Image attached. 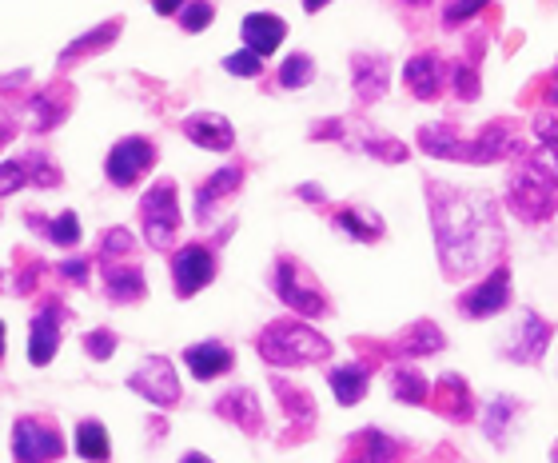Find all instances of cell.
<instances>
[{
  "instance_id": "obj_13",
  "label": "cell",
  "mask_w": 558,
  "mask_h": 463,
  "mask_svg": "<svg viewBox=\"0 0 558 463\" xmlns=\"http://www.w3.org/2000/svg\"><path fill=\"white\" fill-rule=\"evenodd\" d=\"M551 336H555V328L543 320V316H535V312H523V320L515 324V332L507 336V360L511 364H539L543 356H547V348H551Z\"/></svg>"
},
{
  "instance_id": "obj_12",
  "label": "cell",
  "mask_w": 558,
  "mask_h": 463,
  "mask_svg": "<svg viewBox=\"0 0 558 463\" xmlns=\"http://www.w3.org/2000/svg\"><path fill=\"white\" fill-rule=\"evenodd\" d=\"M64 320H68V312H64L60 300H48V304L32 316V324H28V364H32V368H48V364L56 360Z\"/></svg>"
},
{
  "instance_id": "obj_49",
  "label": "cell",
  "mask_w": 558,
  "mask_h": 463,
  "mask_svg": "<svg viewBox=\"0 0 558 463\" xmlns=\"http://www.w3.org/2000/svg\"><path fill=\"white\" fill-rule=\"evenodd\" d=\"M543 96H547V104H551V108H558V72H555V76H551V80H547V88H543Z\"/></svg>"
},
{
  "instance_id": "obj_42",
  "label": "cell",
  "mask_w": 558,
  "mask_h": 463,
  "mask_svg": "<svg viewBox=\"0 0 558 463\" xmlns=\"http://www.w3.org/2000/svg\"><path fill=\"white\" fill-rule=\"evenodd\" d=\"M28 184V164L24 156L20 160H0V196H12Z\"/></svg>"
},
{
  "instance_id": "obj_32",
  "label": "cell",
  "mask_w": 558,
  "mask_h": 463,
  "mask_svg": "<svg viewBox=\"0 0 558 463\" xmlns=\"http://www.w3.org/2000/svg\"><path fill=\"white\" fill-rule=\"evenodd\" d=\"M391 396L403 400V404L423 408V404H431V384H427L415 368H395V372H391Z\"/></svg>"
},
{
  "instance_id": "obj_25",
  "label": "cell",
  "mask_w": 558,
  "mask_h": 463,
  "mask_svg": "<svg viewBox=\"0 0 558 463\" xmlns=\"http://www.w3.org/2000/svg\"><path fill=\"white\" fill-rule=\"evenodd\" d=\"M447 348V336L431 324V320H415L395 344H391V356H399V360H419V356H435V352H443Z\"/></svg>"
},
{
  "instance_id": "obj_36",
  "label": "cell",
  "mask_w": 558,
  "mask_h": 463,
  "mask_svg": "<svg viewBox=\"0 0 558 463\" xmlns=\"http://www.w3.org/2000/svg\"><path fill=\"white\" fill-rule=\"evenodd\" d=\"M24 164H28V184H36V188H60V168L52 164V156L28 152Z\"/></svg>"
},
{
  "instance_id": "obj_33",
  "label": "cell",
  "mask_w": 558,
  "mask_h": 463,
  "mask_svg": "<svg viewBox=\"0 0 558 463\" xmlns=\"http://www.w3.org/2000/svg\"><path fill=\"white\" fill-rule=\"evenodd\" d=\"M515 412H519V400H515V396H495V400L487 404V420H483L487 440L503 444V440H507V428L515 424Z\"/></svg>"
},
{
  "instance_id": "obj_34",
  "label": "cell",
  "mask_w": 558,
  "mask_h": 463,
  "mask_svg": "<svg viewBox=\"0 0 558 463\" xmlns=\"http://www.w3.org/2000/svg\"><path fill=\"white\" fill-rule=\"evenodd\" d=\"M315 80V60L307 52H291L283 64H279V84L283 88H307Z\"/></svg>"
},
{
  "instance_id": "obj_21",
  "label": "cell",
  "mask_w": 558,
  "mask_h": 463,
  "mask_svg": "<svg viewBox=\"0 0 558 463\" xmlns=\"http://www.w3.org/2000/svg\"><path fill=\"white\" fill-rule=\"evenodd\" d=\"M216 416H224L228 424H236L248 436H260L264 432V408H260V400H256L252 388H232L228 396H220L216 400Z\"/></svg>"
},
{
  "instance_id": "obj_15",
  "label": "cell",
  "mask_w": 558,
  "mask_h": 463,
  "mask_svg": "<svg viewBox=\"0 0 558 463\" xmlns=\"http://www.w3.org/2000/svg\"><path fill=\"white\" fill-rule=\"evenodd\" d=\"M447 80H451V68H447L443 56H435V52H419V56H411V60L403 64V84H407L419 100H439V92H443Z\"/></svg>"
},
{
  "instance_id": "obj_14",
  "label": "cell",
  "mask_w": 558,
  "mask_h": 463,
  "mask_svg": "<svg viewBox=\"0 0 558 463\" xmlns=\"http://www.w3.org/2000/svg\"><path fill=\"white\" fill-rule=\"evenodd\" d=\"M351 88L359 104H379L391 88V60L383 52H355L351 56Z\"/></svg>"
},
{
  "instance_id": "obj_53",
  "label": "cell",
  "mask_w": 558,
  "mask_h": 463,
  "mask_svg": "<svg viewBox=\"0 0 558 463\" xmlns=\"http://www.w3.org/2000/svg\"><path fill=\"white\" fill-rule=\"evenodd\" d=\"M551 460H555V463H558V444H555V452H551Z\"/></svg>"
},
{
  "instance_id": "obj_16",
  "label": "cell",
  "mask_w": 558,
  "mask_h": 463,
  "mask_svg": "<svg viewBox=\"0 0 558 463\" xmlns=\"http://www.w3.org/2000/svg\"><path fill=\"white\" fill-rule=\"evenodd\" d=\"M68 112H72V88L68 84H48L44 92H36L28 100V124H32V132L60 128L68 120Z\"/></svg>"
},
{
  "instance_id": "obj_5",
  "label": "cell",
  "mask_w": 558,
  "mask_h": 463,
  "mask_svg": "<svg viewBox=\"0 0 558 463\" xmlns=\"http://www.w3.org/2000/svg\"><path fill=\"white\" fill-rule=\"evenodd\" d=\"M140 228L148 248L168 252L176 244L180 232V200H176V180H156L144 196H140Z\"/></svg>"
},
{
  "instance_id": "obj_1",
  "label": "cell",
  "mask_w": 558,
  "mask_h": 463,
  "mask_svg": "<svg viewBox=\"0 0 558 463\" xmlns=\"http://www.w3.org/2000/svg\"><path fill=\"white\" fill-rule=\"evenodd\" d=\"M427 212H431L439 264L447 280H467L491 268L507 244L499 224V204L487 192H467L443 180H427Z\"/></svg>"
},
{
  "instance_id": "obj_9",
  "label": "cell",
  "mask_w": 558,
  "mask_h": 463,
  "mask_svg": "<svg viewBox=\"0 0 558 463\" xmlns=\"http://www.w3.org/2000/svg\"><path fill=\"white\" fill-rule=\"evenodd\" d=\"M64 456V436L36 420V416H20L12 424V460L16 463H56Z\"/></svg>"
},
{
  "instance_id": "obj_22",
  "label": "cell",
  "mask_w": 558,
  "mask_h": 463,
  "mask_svg": "<svg viewBox=\"0 0 558 463\" xmlns=\"http://www.w3.org/2000/svg\"><path fill=\"white\" fill-rule=\"evenodd\" d=\"M419 148L431 160H455V164H471V140H463L451 124H423L419 128Z\"/></svg>"
},
{
  "instance_id": "obj_41",
  "label": "cell",
  "mask_w": 558,
  "mask_h": 463,
  "mask_svg": "<svg viewBox=\"0 0 558 463\" xmlns=\"http://www.w3.org/2000/svg\"><path fill=\"white\" fill-rule=\"evenodd\" d=\"M80 344H84V352H88L92 360H108V356L116 352V344H120V340H116V332H112V328H92V332H84V340H80Z\"/></svg>"
},
{
  "instance_id": "obj_39",
  "label": "cell",
  "mask_w": 558,
  "mask_h": 463,
  "mask_svg": "<svg viewBox=\"0 0 558 463\" xmlns=\"http://www.w3.org/2000/svg\"><path fill=\"white\" fill-rule=\"evenodd\" d=\"M224 72L256 80V76H264V56H260V52H252V48H244V52H232V56H224Z\"/></svg>"
},
{
  "instance_id": "obj_35",
  "label": "cell",
  "mask_w": 558,
  "mask_h": 463,
  "mask_svg": "<svg viewBox=\"0 0 558 463\" xmlns=\"http://www.w3.org/2000/svg\"><path fill=\"white\" fill-rule=\"evenodd\" d=\"M44 236L56 248H76L80 244V216L76 212H60L56 220H44Z\"/></svg>"
},
{
  "instance_id": "obj_18",
  "label": "cell",
  "mask_w": 558,
  "mask_h": 463,
  "mask_svg": "<svg viewBox=\"0 0 558 463\" xmlns=\"http://www.w3.org/2000/svg\"><path fill=\"white\" fill-rule=\"evenodd\" d=\"M240 184H244V164H224L220 172H212V176L196 188V220L208 224V220L216 216V208H220L232 192H240Z\"/></svg>"
},
{
  "instance_id": "obj_24",
  "label": "cell",
  "mask_w": 558,
  "mask_h": 463,
  "mask_svg": "<svg viewBox=\"0 0 558 463\" xmlns=\"http://www.w3.org/2000/svg\"><path fill=\"white\" fill-rule=\"evenodd\" d=\"M272 392L279 396V404H283V412H287V420H291V436L299 440V436H311V428H315V400H311V392H303V388H295V384H287V380H272ZM287 436V440H291Z\"/></svg>"
},
{
  "instance_id": "obj_47",
  "label": "cell",
  "mask_w": 558,
  "mask_h": 463,
  "mask_svg": "<svg viewBox=\"0 0 558 463\" xmlns=\"http://www.w3.org/2000/svg\"><path fill=\"white\" fill-rule=\"evenodd\" d=\"M184 4H188V0H152V8H156L160 16H180Z\"/></svg>"
},
{
  "instance_id": "obj_30",
  "label": "cell",
  "mask_w": 558,
  "mask_h": 463,
  "mask_svg": "<svg viewBox=\"0 0 558 463\" xmlns=\"http://www.w3.org/2000/svg\"><path fill=\"white\" fill-rule=\"evenodd\" d=\"M331 224H335L343 236L359 240V244H375V240L383 236V220H379V212H371V208H359V204H347V208H339V212L331 216Z\"/></svg>"
},
{
  "instance_id": "obj_38",
  "label": "cell",
  "mask_w": 558,
  "mask_h": 463,
  "mask_svg": "<svg viewBox=\"0 0 558 463\" xmlns=\"http://www.w3.org/2000/svg\"><path fill=\"white\" fill-rule=\"evenodd\" d=\"M212 20H216L212 0H188V4L180 8V28H184V32H204Z\"/></svg>"
},
{
  "instance_id": "obj_40",
  "label": "cell",
  "mask_w": 558,
  "mask_h": 463,
  "mask_svg": "<svg viewBox=\"0 0 558 463\" xmlns=\"http://www.w3.org/2000/svg\"><path fill=\"white\" fill-rule=\"evenodd\" d=\"M451 88L459 92V100H479V72H475V64L455 60L451 64Z\"/></svg>"
},
{
  "instance_id": "obj_3",
  "label": "cell",
  "mask_w": 558,
  "mask_h": 463,
  "mask_svg": "<svg viewBox=\"0 0 558 463\" xmlns=\"http://www.w3.org/2000/svg\"><path fill=\"white\" fill-rule=\"evenodd\" d=\"M311 140H339L343 148L367 152L371 160H383V164H403V160H407V144H403V140L383 136V132H375L371 124H363V120H355V116L319 120V124L311 128Z\"/></svg>"
},
{
  "instance_id": "obj_52",
  "label": "cell",
  "mask_w": 558,
  "mask_h": 463,
  "mask_svg": "<svg viewBox=\"0 0 558 463\" xmlns=\"http://www.w3.org/2000/svg\"><path fill=\"white\" fill-rule=\"evenodd\" d=\"M0 356H4V324H0Z\"/></svg>"
},
{
  "instance_id": "obj_45",
  "label": "cell",
  "mask_w": 558,
  "mask_h": 463,
  "mask_svg": "<svg viewBox=\"0 0 558 463\" xmlns=\"http://www.w3.org/2000/svg\"><path fill=\"white\" fill-rule=\"evenodd\" d=\"M535 136H539V144H555L558 148V124L551 116H535Z\"/></svg>"
},
{
  "instance_id": "obj_48",
  "label": "cell",
  "mask_w": 558,
  "mask_h": 463,
  "mask_svg": "<svg viewBox=\"0 0 558 463\" xmlns=\"http://www.w3.org/2000/svg\"><path fill=\"white\" fill-rule=\"evenodd\" d=\"M24 80H28V68H20V72H12V76H0V92H4V88H20Z\"/></svg>"
},
{
  "instance_id": "obj_4",
  "label": "cell",
  "mask_w": 558,
  "mask_h": 463,
  "mask_svg": "<svg viewBox=\"0 0 558 463\" xmlns=\"http://www.w3.org/2000/svg\"><path fill=\"white\" fill-rule=\"evenodd\" d=\"M507 204H511V212H515L519 220L543 224V220H551L558 212V188L543 176V172H535V168L527 164V156H523L519 168L511 172V180H507Z\"/></svg>"
},
{
  "instance_id": "obj_19",
  "label": "cell",
  "mask_w": 558,
  "mask_h": 463,
  "mask_svg": "<svg viewBox=\"0 0 558 463\" xmlns=\"http://www.w3.org/2000/svg\"><path fill=\"white\" fill-rule=\"evenodd\" d=\"M431 408H435L439 416L455 420V424L475 420V400H471V388H467V380H463V376H455V372H447V376L431 388Z\"/></svg>"
},
{
  "instance_id": "obj_31",
  "label": "cell",
  "mask_w": 558,
  "mask_h": 463,
  "mask_svg": "<svg viewBox=\"0 0 558 463\" xmlns=\"http://www.w3.org/2000/svg\"><path fill=\"white\" fill-rule=\"evenodd\" d=\"M76 456L88 463H108L112 460V440L104 432L100 420H84L76 424Z\"/></svg>"
},
{
  "instance_id": "obj_37",
  "label": "cell",
  "mask_w": 558,
  "mask_h": 463,
  "mask_svg": "<svg viewBox=\"0 0 558 463\" xmlns=\"http://www.w3.org/2000/svg\"><path fill=\"white\" fill-rule=\"evenodd\" d=\"M132 248H136V236H132L128 228H108V232L100 236V264L124 260V256H132Z\"/></svg>"
},
{
  "instance_id": "obj_2",
  "label": "cell",
  "mask_w": 558,
  "mask_h": 463,
  "mask_svg": "<svg viewBox=\"0 0 558 463\" xmlns=\"http://www.w3.org/2000/svg\"><path fill=\"white\" fill-rule=\"evenodd\" d=\"M256 352L276 368H307L331 356V340L303 320H276L256 336Z\"/></svg>"
},
{
  "instance_id": "obj_43",
  "label": "cell",
  "mask_w": 558,
  "mask_h": 463,
  "mask_svg": "<svg viewBox=\"0 0 558 463\" xmlns=\"http://www.w3.org/2000/svg\"><path fill=\"white\" fill-rule=\"evenodd\" d=\"M411 4H419V0H411ZM479 8H487V0H447L443 24H463V20H471Z\"/></svg>"
},
{
  "instance_id": "obj_28",
  "label": "cell",
  "mask_w": 558,
  "mask_h": 463,
  "mask_svg": "<svg viewBox=\"0 0 558 463\" xmlns=\"http://www.w3.org/2000/svg\"><path fill=\"white\" fill-rule=\"evenodd\" d=\"M395 460H399V440H391V436L367 428V432H359V436L347 444V456L339 463H395Z\"/></svg>"
},
{
  "instance_id": "obj_44",
  "label": "cell",
  "mask_w": 558,
  "mask_h": 463,
  "mask_svg": "<svg viewBox=\"0 0 558 463\" xmlns=\"http://www.w3.org/2000/svg\"><path fill=\"white\" fill-rule=\"evenodd\" d=\"M60 276L84 288V284H88V260H84V256H72V260H64V264H60Z\"/></svg>"
},
{
  "instance_id": "obj_20",
  "label": "cell",
  "mask_w": 558,
  "mask_h": 463,
  "mask_svg": "<svg viewBox=\"0 0 558 463\" xmlns=\"http://www.w3.org/2000/svg\"><path fill=\"white\" fill-rule=\"evenodd\" d=\"M184 364H188V372L196 376V380H220V376H228L232 368H236V356H232V348L228 344H220V340H204V344H192V348H184Z\"/></svg>"
},
{
  "instance_id": "obj_46",
  "label": "cell",
  "mask_w": 558,
  "mask_h": 463,
  "mask_svg": "<svg viewBox=\"0 0 558 463\" xmlns=\"http://www.w3.org/2000/svg\"><path fill=\"white\" fill-rule=\"evenodd\" d=\"M295 196H299V200H307V204H319V200H323V188H319V184H299V188H295Z\"/></svg>"
},
{
  "instance_id": "obj_51",
  "label": "cell",
  "mask_w": 558,
  "mask_h": 463,
  "mask_svg": "<svg viewBox=\"0 0 558 463\" xmlns=\"http://www.w3.org/2000/svg\"><path fill=\"white\" fill-rule=\"evenodd\" d=\"M180 463H212V460H208V456H200V452H188Z\"/></svg>"
},
{
  "instance_id": "obj_50",
  "label": "cell",
  "mask_w": 558,
  "mask_h": 463,
  "mask_svg": "<svg viewBox=\"0 0 558 463\" xmlns=\"http://www.w3.org/2000/svg\"><path fill=\"white\" fill-rule=\"evenodd\" d=\"M323 4H331V0H303V8H307V12H319Z\"/></svg>"
},
{
  "instance_id": "obj_26",
  "label": "cell",
  "mask_w": 558,
  "mask_h": 463,
  "mask_svg": "<svg viewBox=\"0 0 558 463\" xmlns=\"http://www.w3.org/2000/svg\"><path fill=\"white\" fill-rule=\"evenodd\" d=\"M240 32H244V44L252 52L272 56L279 44H283V36H287V24H283V16H276V12H252V16H244Z\"/></svg>"
},
{
  "instance_id": "obj_11",
  "label": "cell",
  "mask_w": 558,
  "mask_h": 463,
  "mask_svg": "<svg viewBox=\"0 0 558 463\" xmlns=\"http://www.w3.org/2000/svg\"><path fill=\"white\" fill-rule=\"evenodd\" d=\"M459 312L463 316H471V320H487V316H495V312H503L507 304H511V272L499 264V268H491L475 288H467L459 300Z\"/></svg>"
},
{
  "instance_id": "obj_7",
  "label": "cell",
  "mask_w": 558,
  "mask_h": 463,
  "mask_svg": "<svg viewBox=\"0 0 558 463\" xmlns=\"http://www.w3.org/2000/svg\"><path fill=\"white\" fill-rule=\"evenodd\" d=\"M156 168V144L148 136H124L112 144L108 160H104V172L116 188H136L148 172Z\"/></svg>"
},
{
  "instance_id": "obj_23",
  "label": "cell",
  "mask_w": 558,
  "mask_h": 463,
  "mask_svg": "<svg viewBox=\"0 0 558 463\" xmlns=\"http://www.w3.org/2000/svg\"><path fill=\"white\" fill-rule=\"evenodd\" d=\"M104 296L112 304H136L148 296V280L136 264H120V260H108L104 264Z\"/></svg>"
},
{
  "instance_id": "obj_27",
  "label": "cell",
  "mask_w": 558,
  "mask_h": 463,
  "mask_svg": "<svg viewBox=\"0 0 558 463\" xmlns=\"http://www.w3.org/2000/svg\"><path fill=\"white\" fill-rule=\"evenodd\" d=\"M327 384H331V396L343 404V408H355L363 396H367V384H371V368L367 364H335L327 372Z\"/></svg>"
},
{
  "instance_id": "obj_8",
  "label": "cell",
  "mask_w": 558,
  "mask_h": 463,
  "mask_svg": "<svg viewBox=\"0 0 558 463\" xmlns=\"http://www.w3.org/2000/svg\"><path fill=\"white\" fill-rule=\"evenodd\" d=\"M128 388H132L136 396H144L148 404H156V408H176L180 396H184L180 376H176V368H172L168 356H148V360H140V364L132 368V376H128Z\"/></svg>"
},
{
  "instance_id": "obj_17",
  "label": "cell",
  "mask_w": 558,
  "mask_h": 463,
  "mask_svg": "<svg viewBox=\"0 0 558 463\" xmlns=\"http://www.w3.org/2000/svg\"><path fill=\"white\" fill-rule=\"evenodd\" d=\"M180 128H184V136H188L192 144H200V148H208V152H232V144H236L232 120L220 116V112H192Z\"/></svg>"
},
{
  "instance_id": "obj_29",
  "label": "cell",
  "mask_w": 558,
  "mask_h": 463,
  "mask_svg": "<svg viewBox=\"0 0 558 463\" xmlns=\"http://www.w3.org/2000/svg\"><path fill=\"white\" fill-rule=\"evenodd\" d=\"M120 28H124V20L116 16V20H108V24H96L92 32H84V36H76L64 52H60V68H72L76 60H84V56H96V52H104L108 44H116V36H120Z\"/></svg>"
},
{
  "instance_id": "obj_6",
  "label": "cell",
  "mask_w": 558,
  "mask_h": 463,
  "mask_svg": "<svg viewBox=\"0 0 558 463\" xmlns=\"http://www.w3.org/2000/svg\"><path fill=\"white\" fill-rule=\"evenodd\" d=\"M276 296L279 304H287L295 316H303V320H319V316H327V296L315 288V280L291 260V256H283L276 264Z\"/></svg>"
},
{
  "instance_id": "obj_10",
  "label": "cell",
  "mask_w": 558,
  "mask_h": 463,
  "mask_svg": "<svg viewBox=\"0 0 558 463\" xmlns=\"http://www.w3.org/2000/svg\"><path fill=\"white\" fill-rule=\"evenodd\" d=\"M212 280H216V252L208 244H184L172 256V284H176V296L180 300H192Z\"/></svg>"
}]
</instances>
